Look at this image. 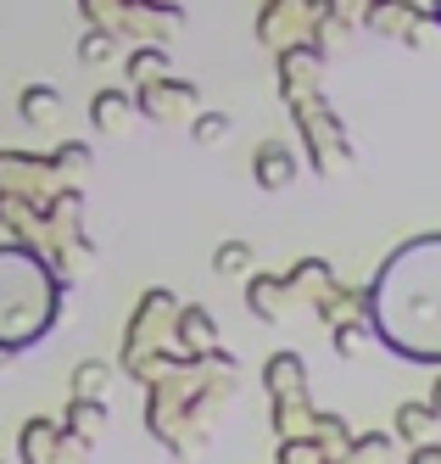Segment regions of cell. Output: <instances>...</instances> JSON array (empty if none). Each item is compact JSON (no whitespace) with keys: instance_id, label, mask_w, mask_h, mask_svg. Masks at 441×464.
Masks as SVG:
<instances>
[{"instance_id":"obj_1","label":"cell","mask_w":441,"mask_h":464,"mask_svg":"<svg viewBox=\"0 0 441 464\" xmlns=\"http://www.w3.org/2000/svg\"><path fill=\"white\" fill-rule=\"evenodd\" d=\"M56 280L45 269V257L34 252L28 241H12L0 246V347H34L45 330L62 319V303H56Z\"/></svg>"},{"instance_id":"obj_2","label":"cell","mask_w":441,"mask_h":464,"mask_svg":"<svg viewBox=\"0 0 441 464\" xmlns=\"http://www.w3.org/2000/svg\"><path fill=\"white\" fill-rule=\"evenodd\" d=\"M62 169L56 157H34V151H0V190L6 196H28V202L51 208V190H56Z\"/></svg>"},{"instance_id":"obj_3","label":"cell","mask_w":441,"mask_h":464,"mask_svg":"<svg viewBox=\"0 0 441 464\" xmlns=\"http://www.w3.org/2000/svg\"><path fill=\"white\" fill-rule=\"evenodd\" d=\"M129 118H134V102H129V95H118V90H101L95 102H90V123L101 129V135H123Z\"/></svg>"},{"instance_id":"obj_4","label":"cell","mask_w":441,"mask_h":464,"mask_svg":"<svg viewBox=\"0 0 441 464\" xmlns=\"http://www.w3.org/2000/svg\"><path fill=\"white\" fill-rule=\"evenodd\" d=\"M17 112H23V123H34V129L56 123V112H62V90H51V84H28V90L17 95Z\"/></svg>"},{"instance_id":"obj_5","label":"cell","mask_w":441,"mask_h":464,"mask_svg":"<svg viewBox=\"0 0 441 464\" xmlns=\"http://www.w3.org/2000/svg\"><path fill=\"white\" fill-rule=\"evenodd\" d=\"M56 442H62V430H56V420H28L23 425V464H51L56 459Z\"/></svg>"},{"instance_id":"obj_6","label":"cell","mask_w":441,"mask_h":464,"mask_svg":"<svg viewBox=\"0 0 441 464\" xmlns=\"http://www.w3.org/2000/svg\"><path fill=\"white\" fill-rule=\"evenodd\" d=\"M107 425V403L101 397H73V409H67V430L84 442H95V430Z\"/></svg>"},{"instance_id":"obj_7","label":"cell","mask_w":441,"mask_h":464,"mask_svg":"<svg viewBox=\"0 0 441 464\" xmlns=\"http://www.w3.org/2000/svg\"><path fill=\"white\" fill-rule=\"evenodd\" d=\"M107 386H112V363L84 358L79 370H73V397H107Z\"/></svg>"},{"instance_id":"obj_8","label":"cell","mask_w":441,"mask_h":464,"mask_svg":"<svg viewBox=\"0 0 441 464\" xmlns=\"http://www.w3.org/2000/svg\"><path fill=\"white\" fill-rule=\"evenodd\" d=\"M257 157H263V162H257V174H263V185H285V179H291V157H285L280 146H263Z\"/></svg>"},{"instance_id":"obj_9","label":"cell","mask_w":441,"mask_h":464,"mask_svg":"<svg viewBox=\"0 0 441 464\" xmlns=\"http://www.w3.org/2000/svg\"><path fill=\"white\" fill-rule=\"evenodd\" d=\"M162 68H168V56H162V51H134V62H129L134 84H151V79H162Z\"/></svg>"},{"instance_id":"obj_10","label":"cell","mask_w":441,"mask_h":464,"mask_svg":"<svg viewBox=\"0 0 441 464\" xmlns=\"http://www.w3.org/2000/svg\"><path fill=\"white\" fill-rule=\"evenodd\" d=\"M107 56H112V34H107V28H90V34L79 40V62L95 68V62H107Z\"/></svg>"},{"instance_id":"obj_11","label":"cell","mask_w":441,"mask_h":464,"mask_svg":"<svg viewBox=\"0 0 441 464\" xmlns=\"http://www.w3.org/2000/svg\"><path fill=\"white\" fill-rule=\"evenodd\" d=\"M56 169H62V174H84V169H90V146H79V140L56 146Z\"/></svg>"},{"instance_id":"obj_12","label":"cell","mask_w":441,"mask_h":464,"mask_svg":"<svg viewBox=\"0 0 441 464\" xmlns=\"http://www.w3.org/2000/svg\"><path fill=\"white\" fill-rule=\"evenodd\" d=\"M246 263H252V246H241V241H224V246H218V269H224V275H241Z\"/></svg>"},{"instance_id":"obj_13","label":"cell","mask_w":441,"mask_h":464,"mask_svg":"<svg viewBox=\"0 0 441 464\" xmlns=\"http://www.w3.org/2000/svg\"><path fill=\"white\" fill-rule=\"evenodd\" d=\"M224 135H229V118H224V112H207V118L196 123V140H201V146H213V140H224Z\"/></svg>"}]
</instances>
